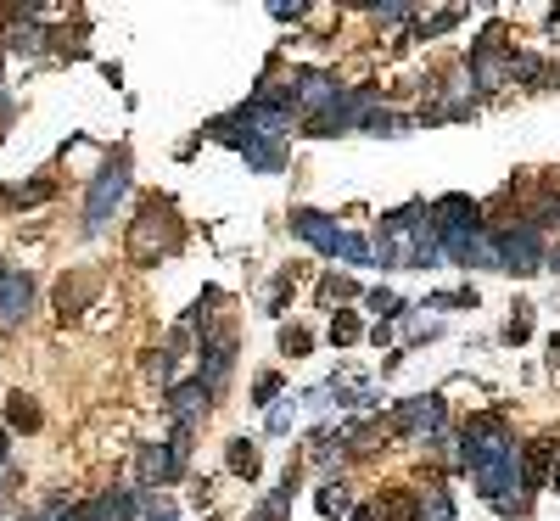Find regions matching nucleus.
<instances>
[{"mask_svg": "<svg viewBox=\"0 0 560 521\" xmlns=\"http://www.w3.org/2000/svg\"><path fill=\"white\" fill-rule=\"evenodd\" d=\"M51 191H56L51 180H34L23 191H0V208H40V202H51Z\"/></svg>", "mask_w": 560, "mask_h": 521, "instance_id": "27", "label": "nucleus"}, {"mask_svg": "<svg viewBox=\"0 0 560 521\" xmlns=\"http://www.w3.org/2000/svg\"><path fill=\"white\" fill-rule=\"evenodd\" d=\"M359 331H364V325H359V314H353V309H342V314L331 320V342H336V348H348V342H359Z\"/></svg>", "mask_w": 560, "mask_h": 521, "instance_id": "29", "label": "nucleus"}, {"mask_svg": "<svg viewBox=\"0 0 560 521\" xmlns=\"http://www.w3.org/2000/svg\"><path fill=\"white\" fill-rule=\"evenodd\" d=\"M426 236H437L432 219H426V202L392 208V213H381L376 253H370V258H381V264H392V269H415V253H420V241H426Z\"/></svg>", "mask_w": 560, "mask_h": 521, "instance_id": "3", "label": "nucleus"}, {"mask_svg": "<svg viewBox=\"0 0 560 521\" xmlns=\"http://www.w3.org/2000/svg\"><path fill=\"white\" fill-rule=\"evenodd\" d=\"M140 505H146V516H152V521H180V516H174V505H168L163 493H146Z\"/></svg>", "mask_w": 560, "mask_h": 521, "instance_id": "37", "label": "nucleus"}, {"mask_svg": "<svg viewBox=\"0 0 560 521\" xmlns=\"http://www.w3.org/2000/svg\"><path fill=\"white\" fill-rule=\"evenodd\" d=\"M12 488H17V471H12V460H0V505L12 499Z\"/></svg>", "mask_w": 560, "mask_h": 521, "instance_id": "41", "label": "nucleus"}, {"mask_svg": "<svg viewBox=\"0 0 560 521\" xmlns=\"http://www.w3.org/2000/svg\"><path fill=\"white\" fill-rule=\"evenodd\" d=\"M230 370H236V337H230V331H208V337H202V387H208V393H219L224 381H230Z\"/></svg>", "mask_w": 560, "mask_h": 521, "instance_id": "13", "label": "nucleus"}, {"mask_svg": "<svg viewBox=\"0 0 560 521\" xmlns=\"http://www.w3.org/2000/svg\"><path fill=\"white\" fill-rule=\"evenodd\" d=\"M292 415H297V404H275V409H269V432H286Z\"/></svg>", "mask_w": 560, "mask_h": 521, "instance_id": "39", "label": "nucleus"}, {"mask_svg": "<svg viewBox=\"0 0 560 521\" xmlns=\"http://www.w3.org/2000/svg\"><path fill=\"white\" fill-rule=\"evenodd\" d=\"M224 465H230V471H236V477H258V465H264V460H258V449H252V443H247V437H230V443H224Z\"/></svg>", "mask_w": 560, "mask_h": 521, "instance_id": "23", "label": "nucleus"}, {"mask_svg": "<svg viewBox=\"0 0 560 521\" xmlns=\"http://www.w3.org/2000/svg\"><path fill=\"white\" fill-rule=\"evenodd\" d=\"M6 449H12V443H6V426H0V460H6Z\"/></svg>", "mask_w": 560, "mask_h": 521, "instance_id": "44", "label": "nucleus"}, {"mask_svg": "<svg viewBox=\"0 0 560 521\" xmlns=\"http://www.w3.org/2000/svg\"><path fill=\"white\" fill-rule=\"evenodd\" d=\"M353 521H376V510L364 505V510H353Z\"/></svg>", "mask_w": 560, "mask_h": 521, "instance_id": "43", "label": "nucleus"}, {"mask_svg": "<svg viewBox=\"0 0 560 521\" xmlns=\"http://www.w3.org/2000/svg\"><path fill=\"white\" fill-rule=\"evenodd\" d=\"M6 421H12L17 432H40V404H34L28 393H12L6 398Z\"/></svg>", "mask_w": 560, "mask_h": 521, "instance_id": "26", "label": "nucleus"}, {"mask_svg": "<svg viewBox=\"0 0 560 521\" xmlns=\"http://www.w3.org/2000/svg\"><path fill=\"white\" fill-rule=\"evenodd\" d=\"M415 129V118H404V113H392V107H376V113L364 118V135H387V141H398V135H409Z\"/></svg>", "mask_w": 560, "mask_h": 521, "instance_id": "22", "label": "nucleus"}, {"mask_svg": "<svg viewBox=\"0 0 560 521\" xmlns=\"http://www.w3.org/2000/svg\"><path fill=\"white\" fill-rule=\"evenodd\" d=\"M381 107L376 90H336V101L325 107V113L308 118V135L314 141H331V135H353V129H364V118Z\"/></svg>", "mask_w": 560, "mask_h": 521, "instance_id": "6", "label": "nucleus"}, {"mask_svg": "<svg viewBox=\"0 0 560 521\" xmlns=\"http://www.w3.org/2000/svg\"><path fill=\"white\" fill-rule=\"evenodd\" d=\"M314 505H320V516H325V521L353 516V493H348V482H342V477H325V482H320V493H314Z\"/></svg>", "mask_w": 560, "mask_h": 521, "instance_id": "19", "label": "nucleus"}, {"mask_svg": "<svg viewBox=\"0 0 560 521\" xmlns=\"http://www.w3.org/2000/svg\"><path fill=\"white\" fill-rule=\"evenodd\" d=\"M96 292H101V275L96 269H79V275H62L56 281V320L68 325V320H79L90 303H96Z\"/></svg>", "mask_w": 560, "mask_h": 521, "instance_id": "14", "label": "nucleus"}, {"mask_svg": "<svg viewBox=\"0 0 560 521\" xmlns=\"http://www.w3.org/2000/svg\"><path fill=\"white\" fill-rule=\"evenodd\" d=\"M549 460H555V443H549V437H544V443H532V449L521 454V488H527V493L538 488V482H544Z\"/></svg>", "mask_w": 560, "mask_h": 521, "instance_id": "21", "label": "nucleus"}, {"mask_svg": "<svg viewBox=\"0 0 560 521\" xmlns=\"http://www.w3.org/2000/svg\"><path fill=\"white\" fill-rule=\"evenodd\" d=\"M241 157H247V169H258V174H280V163H286L280 141H258V135H252V141L241 146Z\"/></svg>", "mask_w": 560, "mask_h": 521, "instance_id": "20", "label": "nucleus"}, {"mask_svg": "<svg viewBox=\"0 0 560 521\" xmlns=\"http://www.w3.org/2000/svg\"><path fill=\"white\" fill-rule=\"evenodd\" d=\"M185 460H191V432H174L168 443H146V449L135 454L140 488L152 493V488H163V482H174L185 471Z\"/></svg>", "mask_w": 560, "mask_h": 521, "instance_id": "8", "label": "nucleus"}, {"mask_svg": "<svg viewBox=\"0 0 560 521\" xmlns=\"http://www.w3.org/2000/svg\"><path fill=\"white\" fill-rule=\"evenodd\" d=\"M292 493H297V477L286 471V482H280L264 505H258V516H252V521H286V510H292Z\"/></svg>", "mask_w": 560, "mask_h": 521, "instance_id": "25", "label": "nucleus"}, {"mask_svg": "<svg viewBox=\"0 0 560 521\" xmlns=\"http://www.w3.org/2000/svg\"><path fill=\"white\" fill-rule=\"evenodd\" d=\"M426 219H432V230H437V241H448V236H471V230H482V202H471V197H437L432 208H426Z\"/></svg>", "mask_w": 560, "mask_h": 521, "instance_id": "11", "label": "nucleus"}, {"mask_svg": "<svg viewBox=\"0 0 560 521\" xmlns=\"http://www.w3.org/2000/svg\"><path fill=\"white\" fill-rule=\"evenodd\" d=\"M460 460L471 471L476 493L488 499L499 516H527V488H521V454L516 437H510V421L499 409L488 415H471L460 432Z\"/></svg>", "mask_w": 560, "mask_h": 521, "instance_id": "1", "label": "nucleus"}, {"mask_svg": "<svg viewBox=\"0 0 560 521\" xmlns=\"http://www.w3.org/2000/svg\"><path fill=\"white\" fill-rule=\"evenodd\" d=\"M370 510H376V521H420V499L409 488H381Z\"/></svg>", "mask_w": 560, "mask_h": 521, "instance_id": "18", "label": "nucleus"}, {"mask_svg": "<svg viewBox=\"0 0 560 521\" xmlns=\"http://www.w3.org/2000/svg\"><path fill=\"white\" fill-rule=\"evenodd\" d=\"M471 85L476 90H504L510 79H516V51H510V40H504V29H488L482 40L471 45Z\"/></svg>", "mask_w": 560, "mask_h": 521, "instance_id": "7", "label": "nucleus"}, {"mask_svg": "<svg viewBox=\"0 0 560 521\" xmlns=\"http://www.w3.org/2000/svg\"><path fill=\"white\" fill-rule=\"evenodd\" d=\"M286 297H292V275H275V286H269V303H264V314H286Z\"/></svg>", "mask_w": 560, "mask_h": 521, "instance_id": "36", "label": "nucleus"}, {"mask_svg": "<svg viewBox=\"0 0 560 521\" xmlns=\"http://www.w3.org/2000/svg\"><path fill=\"white\" fill-rule=\"evenodd\" d=\"M549 488L560 493V454H555V471H549Z\"/></svg>", "mask_w": 560, "mask_h": 521, "instance_id": "42", "label": "nucleus"}, {"mask_svg": "<svg viewBox=\"0 0 560 521\" xmlns=\"http://www.w3.org/2000/svg\"><path fill=\"white\" fill-rule=\"evenodd\" d=\"M488 236H493V247H499V269L532 275V269H544V264H549V253H544V230L532 225V219H516V225H493Z\"/></svg>", "mask_w": 560, "mask_h": 521, "instance_id": "5", "label": "nucleus"}, {"mask_svg": "<svg viewBox=\"0 0 560 521\" xmlns=\"http://www.w3.org/2000/svg\"><path fill=\"white\" fill-rule=\"evenodd\" d=\"M336 258H348V264H376V258H370V241H364V236H348V230L336 236Z\"/></svg>", "mask_w": 560, "mask_h": 521, "instance_id": "28", "label": "nucleus"}, {"mask_svg": "<svg viewBox=\"0 0 560 521\" xmlns=\"http://www.w3.org/2000/svg\"><path fill=\"white\" fill-rule=\"evenodd\" d=\"M387 432H398V437H432V443H437V432H443V398H437V393L404 398V404L392 409Z\"/></svg>", "mask_w": 560, "mask_h": 521, "instance_id": "10", "label": "nucleus"}, {"mask_svg": "<svg viewBox=\"0 0 560 521\" xmlns=\"http://www.w3.org/2000/svg\"><path fill=\"white\" fill-rule=\"evenodd\" d=\"M353 292H359V286H353L348 275H325V281H320V297H325V303H348Z\"/></svg>", "mask_w": 560, "mask_h": 521, "instance_id": "33", "label": "nucleus"}, {"mask_svg": "<svg viewBox=\"0 0 560 521\" xmlns=\"http://www.w3.org/2000/svg\"><path fill=\"white\" fill-rule=\"evenodd\" d=\"M420 309H476V292L465 286V292H432Z\"/></svg>", "mask_w": 560, "mask_h": 521, "instance_id": "30", "label": "nucleus"}, {"mask_svg": "<svg viewBox=\"0 0 560 521\" xmlns=\"http://www.w3.org/2000/svg\"><path fill=\"white\" fill-rule=\"evenodd\" d=\"M124 197H129V152H118L107 169L90 180V197H84V236H101Z\"/></svg>", "mask_w": 560, "mask_h": 521, "instance_id": "4", "label": "nucleus"}, {"mask_svg": "<svg viewBox=\"0 0 560 521\" xmlns=\"http://www.w3.org/2000/svg\"><path fill=\"white\" fill-rule=\"evenodd\" d=\"M532 337V303H516L510 325H504V342H527Z\"/></svg>", "mask_w": 560, "mask_h": 521, "instance_id": "31", "label": "nucleus"}, {"mask_svg": "<svg viewBox=\"0 0 560 521\" xmlns=\"http://www.w3.org/2000/svg\"><path fill=\"white\" fill-rule=\"evenodd\" d=\"M460 23V12H437L432 23H420V34H443V29H454Z\"/></svg>", "mask_w": 560, "mask_h": 521, "instance_id": "40", "label": "nucleus"}, {"mask_svg": "<svg viewBox=\"0 0 560 521\" xmlns=\"http://www.w3.org/2000/svg\"><path fill=\"white\" fill-rule=\"evenodd\" d=\"M280 96H286V107H292V113H325V107H331L336 101V79L331 73H320V68H297L292 79H286V85H280Z\"/></svg>", "mask_w": 560, "mask_h": 521, "instance_id": "9", "label": "nucleus"}, {"mask_svg": "<svg viewBox=\"0 0 560 521\" xmlns=\"http://www.w3.org/2000/svg\"><path fill=\"white\" fill-rule=\"evenodd\" d=\"M185 241L180 208L168 197H140L135 219H129V264H157V258H174Z\"/></svg>", "mask_w": 560, "mask_h": 521, "instance_id": "2", "label": "nucleus"}, {"mask_svg": "<svg viewBox=\"0 0 560 521\" xmlns=\"http://www.w3.org/2000/svg\"><path fill=\"white\" fill-rule=\"evenodd\" d=\"M376 23H415V6H376Z\"/></svg>", "mask_w": 560, "mask_h": 521, "instance_id": "38", "label": "nucleus"}, {"mask_svg": "<svg viewBox=\"0 0 560 521\" xmlns=\"http://www.w3.org/2000/svg\"><path fill=\"white\" fill-rule=\"evenodd\" d=\"M308 348H314V337H308L303 325H286V331H280V353H292V359H303Z\"/></svg>", "mask_w": 560, "mask_h": 521, "instance_id": "32", "label": "nucleus"}, {"mask_svg": "<svg viewBox=\"0 0 560 521\" xmlns=\"http://www.w3.org/2000/svg\"><path fill=\"white\" fill-rule=\"evenodd\" d=\"M364 303H370V309H376L381 320H392V314H404V303H398V297H392L387 286H376V292H364Z\"/></svg>", "mask_w": 560, "mask_h": 521, "instance_id": "34", "label": "nucleus"}, {"mask_svg": "<svg viewBox=\"0 0 560 521\" xmlns=\"http://www.w3.org/2000/svg\"><path fill=\"white\" fill-rule=\"evenodd\" d=\"M135 510H140L135 488H112V493L84 499V505H62L56 521H135Z\"/></svg>", "mask_w": 560, "mask_h": 521, "instance_id": "12", "label": "nucleus"}, {"mask_svg": "<svg viewBox=\"0 0 560 521\" xmlns=\"http://www.w3.org/2000/svg\"><path fill=\"white\" fill-rule=\"evenodd\" d=\"M208 404H213V393L202 387V381H185V387H174V393H168V415H174V426H180V432H191V426L208 415Z\"/></svg>", "mask_w": 560, "mask_h": 521, "instance_id": "17", "label": "nucleus"}, {"mask_svg": "<svg viewBox=\"0 0 560 521\" xmlns=\"http://www.w3.org/2000/svg\"><path fill=\"white\" fill-rule=\"evenodd\" d=\"M28 303H34V281H28L23 269L0 264V325H23Z\"/></svg>", "mask_w": 560, "mask_h": 521, "instance_id": "15", "label": "nucleus"}, {"mask_svg": "<svg viewBox=\"0 0 560 521\" xmlns=\"http://www.w3.org/2000/svg\"><path fill=\"white\" fill-rule=\"evenodd\" d=\"M420 499V521H454V499H448L443 482H426V493H415Z\"/></svg>", "mask_w": 560, "mask_h": 521, "instance_id": "24", "label": "nucleus"}, {"mask_svg": "<svg viewBox=\"0 0 560 521\" xmlns=\"http://www.w3.org/2000/svg\"><path fill=\"white\" fill-rule=\"evenodd\" d=\"M275 398H280V376H275V370H264V376H258V381H252V404H275Z\"/></svg>", "mask_w": 560, "mask_h": 521, "instance_id": "35", "label": "nucleus"}, {"mask_svg": "<svg viewBox=\"0 0 560 521\" xmlns=\"http://www.w3.org/2000/svg\"><path fill=\"white\" fill-rule=\"evenodd\" d=\"M292 230L308 241V247H314V253L336 258V236H342V230H336L331 213H320V208H297V213H292Z\"/></svg>", "mask_w": 560, "mask_h": 521, "instance_id": "16", "label": "nucleus"}]
</instances>
